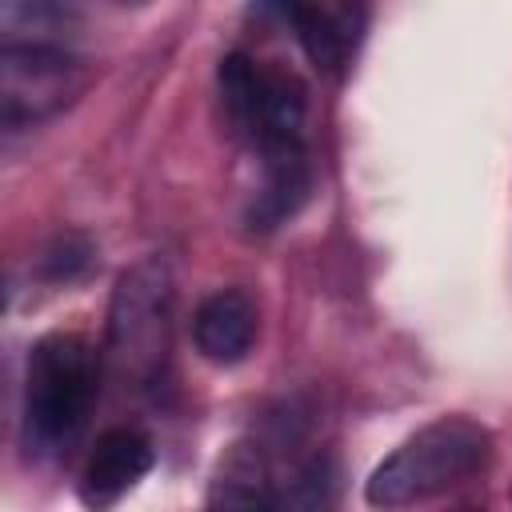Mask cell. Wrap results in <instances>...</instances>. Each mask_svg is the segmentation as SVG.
<instances>
[{"instance_id":"1","label":"cell","mask_w":512,"mask_h":512,"mask_svg":"<svg viewBox=\"0 0 512 512\" xmlns=\"http://www.w3.org/2000/svg\"><path fill=\"white\" fill-rule=\"evenodd\" d=\"M96 352L72 332H52L32 344L24 372V448L36 460L68 452L96 400Z\"/></svg>"},{"instance_id":"2","label":"cell","mask_w":512,"mask_h":512,"mask_svg":"<svg viewBox=\"0 0 512 512\" xmlns=\"http://www.w3.org/2000/svg\"><path fill=\"white\" fill-rule=\"evenodd\" d=\"M488 456H492L488 428H480L468 416H440L376 464L364 496L376 508L420 504L472 480L488 464Z\"/></svg>"},{"instance_id":"3","label":"cell","mask_w":512,"mask_h":512,"mask_svg":"<svg viewBox=\"0 0 512 512\" xmlns=\"http://www.w3.org/2000/svg\"><path fill=\"white\" fill-rule=\"evenodd\" d=\"M172 348V276L164 260L132 264L108 304V368L132 384L148 388L168 364Z\"/></svg>"},{"instance_id":"4","label":"cell","mask_w":512,"mask_h":512,"mask_svg":"<svg viewBox=\"0 0 512 512\" xmlns=\"http://www.w3.org/2000/svg\"><path fill=\"white\" fill-rule=\"evenodd\" d=\"M92 72L60 44H4L0 52V124L32 128L72 108Z\"/></svg>"},{"instance_id":"5","label":"cell","mask_w":512,"mask_h":512,"mask_svg":"<svg viewBox=\"0 0 512 512\" xmlns=\"http://www.w3.org/2000/svg\"><path fill=\"white\" fill-rule=\"evenodd\" d=\"M280 20L296 32L308 60L324 72H340L364 36L368 12L360 0H272Z\"/></svg>"},{"instance_id":"6","label":"cell","mask_w":512,"mask_h":512,"mask_svg":"<svg viewBox=\"0 0 512 512\" xmlns=\"http://www.w3.org/2000/svg\"><path fill=\"white\" fill-rule=\"evenodd\" d=\"M256 336H260V308L244 288H220L204 296L200 308L192 312L196 352L216 368H232L248 360Z\"/></svg>"},{"instance_id":"7","label":"cell","mask_w":512,"mask_h":512,"mask_svg":"<svg viewBox=\"0 0 512 512\" xmlns=\"http://www.w3.org/2000/svg\"><path fill=\"white\" fill-rule=\"evenodd\" d=\"M156 464L152 440L140 428H108L96 436L84 476H80V500L92 508H108L120 496H128Z\"/></svg>"},{"instance_id":"8","label":"cell","mask_w":512,"mask_h":512,"mask_svg":"<svg viewBox=\"0 0 512 512\" xmlns=\"http://www.w3.org/2000/svg\"><path fill=\"white\" fill-rule=\"evenodd\" d=\"M276 484L272 480V468H268V456L252 444H236L216 480H212V492H208V504H224V508H264V504H276Z\"/></svg>"},{"instance_id":"9","label":"cell","mask_w":512,"mask_h":512,"mask_svg":"<svg viewBox=\"0 0 512 512\" xmlns=\"http://www.w3.org/2000/svg\"><path fill=\"white\" fill-rule=\"evenodd\" d=\"M80 20V0H0V28L8 44H52Z\"/></svg>"},{"instance_id":"10","label":"cell","mask_w":512,"mask_h":512,"mask_svg":"<svg viewBox=\"0 0 512 512\" xmlns=\"http://www.w3.org/2000/svg\"><path fill=\"white\" fill-rule=\"evenodd\" d=\"M220 100L224 112L232 120V128L248 140H256V124H260V96H264V68L244 56V52H228L220 60Z\"/></svg>"},{"instance_id":"11","label":"cell","mask_w":512,"mask_h":512,"mask_svg":"<svg viewBox=\"0 0 512 512\" xmlns=\"http://www.w3.org/2000/svg\"><path fill=\"white\" fill-rule=\"evenodd\" d=\"M336 492V464L328 456H312L292 472L284 492L276 496V508H324Z\"/></svg>"},{"instance_id":"12","label":"cell","mask_w":512,"mask_h":512,"mask_svg":"<svg viewBox=\"0 0 512 512\" xmlns=\"http://www.w3.org/2000/svg\"><path fill=\"white\" fill-rule=\"evenodd\" d=\"M88 256H92L88 244H80L76 236H60V240L48 248L44 268H48L52 280H72V276H80V272L88 268Z\"/></svg>"},{"instance_id":"13","label":"cell","mask_w":512,"mask_h":512,"mask_svg":"<svg viewBox=\"0 0 512 512\" xmlns=\"http://www.w3.org/2000/svg\"><path fill=\"white\" fill-rule=\"evenodd\" d=\"M120 4H144V0H120Z\"/></svg>"}]
</instances>
